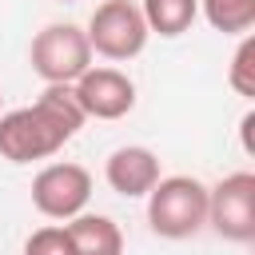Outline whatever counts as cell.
Segmentation results:
<instances>
[{
  "label": "cell",
  "instance_id": "5bb4252c",
  "mask_svg": "<svg viewBox=\"0 0 255 255\" xmlns=\"http://www.w3.org/2000/svg\"><path fill=\"white\" fill-rule=\"evenodd\" d=\"M0 104H4V92H0Z\"/></svg>",
  "mask_w": 255,
  "mask_h": 255
},
{
  "label": "cell",
  "instance_id": "30bf717a",
  "mask_svg": "<svg viewBox=\"0 0 255 255\" xmlns=\"http://www.w3.org/2000/svg\"><path fill=\"white\" fill-rule=\"evenodd\" d=\"M139 16L151 36L175 40V36L191 32V24L199 16V0H139Z\"/></svg>",
  "mask_w": 255,
  "mask_h": 255
},
{
  "label": "cell",
  "instance_id": "7c38bea8",
  "mask_svg": "<svg viewBox=\"0 0 255 255\" xmlns=\"http://www.w3.org/2000/svg\"><path fill=\"white\" fill-rule=\"evenodd\" d=\"M227 84L247 100L255 96V36L251 32L239 36V48H235V56L227 64Z\"/></svg>",
  "mask_w": 255,
  "mask_h": 255
},
{
  "label": "cell",
  "instance_id": "9a60e30c",
  "mask_svg": "<svg viewBox=\"0 0 255 255\" xmlns=\"http://www.w3.org/2000/svg\"><path fill=\"white\" fill-rule=\"evenodd\" d=\"M64 4H72V0H64Z\"/></svg>",
  "mask_w": 255,
  "mask_h": 255
},
{
  "label": "cell",
  "instance_id": "277c9868",
  "mask_svg": "<svg viewBox=\"0 0 255 255\" xmlns=\"http://www.w3.org/2000/svg\"><path fill=\"white\" fill-rule=\"evenodd\" d=\"M28 64L44 84H76L92 68V44L80 24H48L32 36Z\"/></svg>",
  "mask_w": 255,
  "mask_h": 255
},
{
  "label": "cell",
  "instance_id": "ba28073f",
  "mask_svg": "<svg viewBox=\"0 0 255 255\" xmlns=\"http://www.w3.org/2000/svg\"><path fill=\"white\" fill-rule=\"evenodd\" d=\"M104 179L116 195L124 199H143L155 183H159V155L143 143H128V147H116L104 163Z\"/></svg>",
  "mask_w": 255,
  "mask_h": 255
},
{
  "label": "cell",
  "instance_id": "4fadbf2b",
  "mask_svg": "<svg viewBox=\"0 0 255 255\" xmlns=\"http://www.w3.org/2000/svg\"><path fill=\"white\" fill-rule=\"evenodd\" d=\"M24 255H72V243H68L64 223L36 227V231L24 239Z\"/></svg>",
  "mask_w": 255,
  "mask_h": 255
},
{
  "label": "cell",
  "instance_id": "8992f818",
  "mask_svg": "<svg viewBox=\"0 0 255 255\" xmlns=\"http://www.w3.org/2000/svg\"><path fill=\"white\" fill-rule=\"evenodd\" d=\"M207 227L227 243L255 239V175L231 171L215 187H207Z\"/></svg>",
  "mask_w": 255,
  "mask_h": 255
},
{
  "label": "cell",
  "instance_id": "6da1fadb",
  "mask_svg": "<svg viewBox=\"0 0 255 255\" xmlns=\"http://www.w3.org/2000/svg\"><path fill=\"white\" fill-rule=\"evenodd\" d=\"M84 124L88 116L76 104L72 84H44V92L32 104L0 116V159L8 163L52 159Z\"/></svg>",
  "mask_w": 255,
  "mask_h": 255
},
{
  "label": "cell",
  "instance_id": "3957f363",
  "mask_svg": "<svg viewBox=\"0 0 255 255\" xmlns=\"http://www.w3.org/2000/svg\"><path fill=\"white\" fill-rule=\"evenodd\" d=\"M84 36L92 44V56H104V60H116V64L135 60L151 40L135 0H100Z\"/></svg>",
  "mask_w": 255,
  "mask_h": 255
},
{
  "label": "cell",
  "instance_id": "5b68a950",
  "mask_svg": "<svg viewBox=\"0 0 255 255\" xmlns=\"http://www.w3.org/2000/svg\"><path fill=\"white\" fill-rule=\"evenodd\" d=\"M88 199H92V171L84 163L56 159L32 175V207L44 219L68 223L80 211H88Z\"/></svg>",
  "mask_w": 255,
  "mask_h": 255
},
{
  "label": "cell",
  "instance_id": "9c48e42d",
  "mask_svg": "<svg viewBox=\"0 0 255 255\" xmlns=\"http://www.w3.org/2000/svg\"><path fill=\"white\" fill-rule=\"evenodd\" d=\"M72 255H124V231L112 215H96V211H80L76 219L64 223Z\"/></svg>",
  "mask_w": 255,
  "mask_h": 255
},
{
  "label": "cell",
  "instance_id": "7a4b0ae2",
  "mask_svg": "<svg viewBox=\"0 0 255 255\" xmlns=\"http://www.w3.org/2000/svg\"><path fill=\"white\" fill-rule=\"evenodd\" d=\"M143 199L147 227L159 239H191L207 227V183L195 175H159Z\"/></svg>",
  "mask_w": 255,
  "mask_h": 255
},
{
  "label": "cell",
  "instance_id": "8fae6325",
  "mask_svg": "<svg viewBox=\"0 0 255 255\" xmlns=\"http://www.w3.org/2000/svg\"><path fill=\"white\" fill-rule=\"evenodd\" d=\"M199 16L223 36H247L255 28V0H199Z\"/></svg>",
  "mask_w": 255,
  "mask_h": 255
},
{
  "label": "cell",
  "instance_id": "52a82bcc",
  "mask_svg": "<svg viewBox=\"0 0 255 255\" xmlns=\"http://www.w3.org/2000/svg\"><path fill=\"white\" fill-rule=\"evenodd\" d=\"M76 104L84 108L88 120H124L135 108V80L120 68H88L76 84Z\"/></svg>",
  "mask_w": 255,
  "mask_h": 255
}]
</instances>
